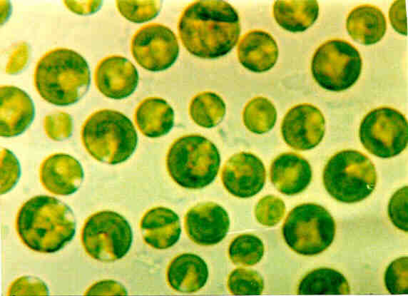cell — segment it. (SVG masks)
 <instances>
[{"label": "cell", "instance_id": "1", "mask_svg": "<svg viewBox=\"0 0 408 296\" xmlns=\"http://www.w3.org/2000/svg\"><path fill=\"white\" fill-rule=\"evenodd\" d=\"M178 31L183 46L192 55L207 59L220 58L238 41L239 15L224 1H195L182 11Z\"/></svg>", "mask_w": 408, "mask_h": 296}, {"label": "cell", "instance_id": "2", "mask_svg": "<svg viewBox=\"0 0 408 296\" xmlns=\"http://www.w3.org/2000/svg\"><path fill=\"white\" fill-rule=\"evenodd\" d=\"M16 230L21 242L31 250L52 253L73 239L76 220L71 209L59 199L36 195L19 208Z\"/></svg>", "mask_w": 408, "mask_h": 296}, {"label": "cell", "instance_id": "3", "mask_svg": "<svg viewBox=\"0 0 408 296\" xmlns=\"http://www.w3.org/2000/svg\"><path fill=\"white\" fill-rule=\"evenodd\" d=\"M90 82L87 61L70 49L58 47L48 51L35 66L34 86L44 100L53 105L76 103L87 92Z\"/></svg>", "mask_w": 408, "mask_h": 296}, {"label": "cell", "instance_id": "4", "mask_svg": "<svg viewBox=\"0 0 408 296\" xmlns=\"http://www.w3.org/2000/svg\"><path fill=\"white\" fill-rule=\"evenodd\" d=\"M81 138L90 155L110 165L126 161L138 143L132 121L123 113L112 109L92 113L82 125Z\"/></svg>", "mask_w": 408, "mask_h": 296}, {"label": "cell", "instance_id": "5", "mask_svg": "<svg viewBox=\"0 0 408 296\" xmlns=\"http://www.w3.org/2000/svg\"><path fill=\"white\" fill-rule=\"evenodd\" d=\"M169 175L180 186L200 189L211 183L220 168L217 147L199 134L183 136L171 144L166 158Z\"/></svg>", "mask_w": 408, "mask_h": 296}, {"label": "cell", "instance_id": "6", "mask_svg": "<svg viewBox=\"0 0 408 296\" xmlns=\"http://www.w3.org/2000/svg\"><path fill=\"white\" fill-rule=\"evenodd\" d=\"M324 186L336 200L354 203L367 198L374 190L377 173L374 165L364 153L343 150L327 161L322 174Z\"/></svg>", "mask_w": 408, "mask_h": 296}, {"label": "cell", "instance_id": "7", "mask_svg": "<svg viewBox=\"0 0 408 296\" xmlns=\"http://www.w3.org/2000/svg\"><path fill=\"white\" fill-rule=\"evenodd\" d=\"M336 224L322 206L312 203L295 206L282 226L286 244L297 254L312 256L327 249L335 238Z\"/></svg>", "mask_w": 408, "mask_h": 296}, {"label": "cell", "instance_id": "8", "mask_svg": "<svg viewBox=\"0 0 408 296\" xmlns=\"http://www.w3.org/2000/svg\"><path fill=\"white\" fill-rule=\"evenodd\" d=\"M359 51L349 41L332 39L315 51L311 72L315 81L325 90L342 91L358 80L362 70Z\"/></svg>", "mask_w": 408, "mask_h": 296}, {"label": "cell", "instance_id": "9", "mask_svg": "<svg viewBox=\"0 0 408 296\" xmlns=\"http://www.w3.org/2000/svg\"><path fill=\"white\" fill-rule=\"evenodd\" d=\"M81 239L90 257L101 262H113L128 253L133 233L123 216L114 211L101 210L85 220Z\"/></svg>", "mask_w": 408, "mask_h": 296}, {"label": "cell", "instance_id": "10", "mask_svg": "<svg viewBox=\"0 0 408 296\" xmlns=\"http://www.w3.org/2000/svg\"><path fill=\"white\" fill-rule=\"evenodd\" d=\"M359 136L364 148L371 154L382 158H392L407 146V121L393 108L379 107L363 118Z\"/></svg>", "mask_w": 408, "mask_h": 296}, {"label": "cell", "instance_id": "11", "mask_svg": "<svg viewBox=\"0 0 408 296\" xmlns=\"http://www.w3.org/2000/svg\"><path fill=\"white\" fill-rule=\"evenodd\" d=\"M131 53L139 66L151 71L170 68L179 53L178 39L168 26L148 24L139 28L131 41Z\"/></svg>", "mask_w": 408, "mask_h": 296}, {"label": "cell", "instance_id": "12", "mask_svg": "<svg viewBox=\"0 0 408 296\" xmlns=\"http://www.w3.org/2000/svg\"><path fill=\"white\" fill-rule=\"evenodd\" d=\"M325 118L316 106L302 103L286 113L281 123V134L285 142L296 150H307L316 147L325 134Z\"/></svg>", "mask_w": 408, "mask_h": 296}, {"label": "cell", "instance_id": "13", "mask_svg": "<svg viewBox=\"0 0 408 296\" xmlns=\"http://www.w3.org/2000/svg\"><path fill=\"white\" fill-rule=\"evenodd\" d=\"M266 170L262 161L255 155L240 152L232 155L221 170V180L231 195L248 198L257 194L263 188Z\"/></svg>", "mask_w": 408, "mask_h": 296}, {"label": "cell", "instance_id": "14", "mask_svg": "<svg viewBox=\"0 0 408 296\" xmlns=\"http://www.w3.org/2000/svg\"><path fill=\"white\" fill-rule=\"evenodd\" d=\"M184 226L188 238L201 246L219 243L226 236L230 219L227 211L213 202L198 204L186 213Z\"/></svg>", "mask_w": 408, "mask_h": 296}, {"label": "cell", "instance_id": "15", "mask_svg": "<svg viewBox=\"0 0 408 296\" xmlns=\"http://www.w3.org/2000/svg\"><path fill=\"white\" fill-rule=\"evenodd\" d=\"M93 77L99 92L113 99L127 98L138 83L136 66L121 55H109L102 58L95 68Z\"/></svg>", "mask_w": 408, "mask_h": 296}, {"label": "cell", "instance_id": "16", "mask_svg": "<svg viewBox=\"0 0 408 296\" xmlns=\"http://www.w3.org/2000/svg\"><path fill=\"white\" fill-rule=\"evenodd\" d=\"M39 178L42 186L57 195H69L80 187L83 171L80 163L73 156L56 153L47 156L41 163Z\"/></svg>", "mask_w": 408, "mask_h": 296}, {"label": "cell", "instance_id": "17", "mask_svg": "<svg viewBox=\"0 0 408 296\" xmlns=\"http://www.w3.org/2000/svg\"><path fill=\"white\" fill-rule=\"evenodd\" d=\"M0 96L1 136L9 138L22 133L34 117L32 99L24 90L11 85L1 86Z\"/></svg>", "mask_w": 408, "mask_h": 296}, {"label": "cell", "instance_id": "18", "mask_svg": "<svg viewBox=\"0 0 408 296\" xmlns=\"http://www.w3.org/2000/svg\"><path fill=\"white\" fill-rule=\"evenodd\" d=\"M272 183L281 193L294 195L302 193L312 180L309 162L298 153L287 152L277 155L270 168Z\"/></svg>", "mask_w": 408, "mask_h": 296}, {"label": "cell", "instance_id": "19", "mask_svg": "<svg viewBox=\"0 0 408 296\" xmlns=\"http://www.w3.org/2000/svg\"><path fill=\"white\" fill-rule=\"evenodd\" d=\"M238 58L243 66L256 73L272 68L278 57L277 44L272 36L262 30H252L240 39Z\"/></svg>", "mask_w": 408, "mask_h": 296}, {"label": "cell", "instance_id": "20", "mask_svg": "<svg viewBox=\"0 0 408 296\" xmlns=\"http://www.w3.org/2000/svg\"><path fill=\"white\" fill-rule=\"evenodd\" d=\"M140 227L145 243L158 250L173 246L181 233L178 215L165 207H154L147 210L141 218Z\"/></svg>", "mask_w": 408, "mask_h": 296}, {"label": "cell", "instance_id": "21", "mask_svg": "<svg viewBox=\"0 0 408 296\" xmlns=\"http://www.w3.org/2000/svg\"><path fill=\"white\" fill-rule=\"evenodd\" d=\"M208 269L205 262L193 253H183L175 256L169 263L166 279L174 290L192 293L198 291L206 283Z\"/></svg>", "mask_w": 408, "mask_h": 296}, {"label": "cell", "instance_id": "22", "mask_svg": "<svg viewBox=\"0 0 408 296\" xmlns=\"http://www.w3.org/2000/svg\"><path fill=\"white\" fill-rule=\"evenodd\" d=\"M346 28L356 41L370 45L378 42L387 29L384 14L380 9L371 4L359 5L348 14Z\"/></svg>", "mask_w": 408, "mask_h": 296}, {"label": "cell", "instance_id": "23", "mask_svg": "<svg viewBox=\"0 0 408 296\" xmlns=\"http://www.w3.org/2000/svg\"><path fill=\"white\" fill-rule=\"evenodd\" d=\"M134 120L146 137L158 138L167 134L174 123V111L168 103L159 97H148L136 108Z\"/></svg>", "mask_w": 408, "mask_h": 296}, {"label": "cell", "instance_id": "24", "mask_svg": "<svg viewBox=\"0 0 408 296\" xmlns=\"http://www.w3.org/2000/svg\"><path fill=\"white\" fill-rule=\"evenodd\" d=\"M319 4L317 1H275L273 16L282 29L300 32L310 27L317 19Z\"/></svg>", "mask_w": 408, "mask_h": 296}, {"label": "cell", "instance_id": "25", "mask_svg": "<svg viewBox=\"0 0 408 296\" xmlns=\"http://www.w3.org/2000/svg\"><path fill=\"white\" fill-rule=\"evenodd\" d=\"M298 295H347L350 292L345 277L328 267L315 269L306 274L298 284Z\"/></svg>", "mask_w": 408, "mask_h": 296}, {"label": "cell", "instance_id": "26", "mask_svg": "<svg viewBox=\"0 0 408 296\" xmlns=\"http://www.w3.org/2000/svg\"><path fill=\"white\" fill-rule=\"evenodd\" d=\"M225 103L215 93L205 91L195 95L189 106L191 119L206 128L217 126L225 114Z\"/></svg>", "mask_w": 408, "mask_h": 296}, {"label": "cell", "instance_id": "27", "mask_svg": "<svg viewBox=\"0 0 408 296\" xmlns=\"http://www.w3.org/2000/svg\"><path fill=\"white\" fill-rule=\"evenodd\" d=\"M277 111L273 103L267 98L257 96L245 105L243 120L245 127L252 133L262 134L275 126Z\"/></svg>", "mask_w": 408, "mask_h": 296}, {"label": "cell", "instance_id": "28", "mask_svg": "<svg viewBox=\"0 0 408 296\" xmlns=\"http://www.w3.org/2000/svg\"><path fill=\"white\" fill-rule=\"evenodd\" d=\"M264 255V245L260 238L252 234L238 235L230 243L228 256L233 264L253 266Z\"/></svg>", "mask_w": 408, "mask_h": 296}, {"label": "cell", "instance_id": "29", "mask_svg": "<svg viewBox=\"0 0 408 296\" xmlns=\"http://www.w3.org/2000/svg\"><path fill=\"white\" fill-rule=\"evenodd\" d=\"M227 286L233 295H258L263 291L264 282L255 270L240 267L230 273Z\"/></svg>", "mask_w": 408, "mask_h": 296}, {"label": "cell", "instance_id": "30", "mask_svg": "<svg viewBox=\"0 0 408 296\" xmlns=\"http://www.w3.org/2000/svg\"><path fill=\"white\" fill-rule=\"evenodd\" d=\"M160 1H116L119 13L134 23H143L155 18L160 9Z\"/></svg>", "mask_w": 408, "mask_h": 296}, {"label": "cell", "instance_id": "31", "mask_svg": "<svg viewBox=\"0 0 408 296\" xmlns=\"http://www.w3.org/2000/svg\"><path fill=\"white\" fill-rule=\"evenodd\" d=\"M285 205L280 198L275 195H266L257 203L255 215L257 220L265 226L272 227L277 225L284 217Z\"/></svg>", "mask_w": 408, "mask_h": 296}, {"label": "cell", "instance_id": "32", "mask_svg": "<svg viewBox=\"0 0 408 296\" xmlns=\"http://www.w3.org/2000/svg\"><path fill=\"white\" fill-rule=\"evenodd\" d=\"M408 258L401 257L392 262L384 273V285L389 293L393 295L408 292Z\"/></svg>", "mask_w": 408, "mask_h": 296}, {"label": "cell", "instance_id": "33", "mask_svg": "<svg viewBox=\"0 0 408 296\" xmlns=\"http://www.w3.org/2000/svg\"><path fill=\"white\" fill-rule=\"evenodd\" d=\"M44 128L48 137L60 141L68 138L72 133L71 116L64 111H56L45 116Z\"/></svg>", "mask_w": 408, "mask_h": 296}, {"label": "cell", "instance_id": "34", "mask_svg": "<svg viewBox=\"0 0 408 296\" xmlns=\"http://www.w3.org/2000/svg\"><path fill=\"white\" fill-rule=\"evenodd\" d=\"M388 215L391 222L398 229L407 232V186L397 190L392 196L388 205Z\"/></svg>", "mask_w": 408, "mask_h": 296}, {"label": "cell", "instance_id": "35", "mask_svg": "<svg viewBox=\"0 0 408 296\" xmlns=\"http://www.w3.org/2000/svg\"><path fill=\"white\" fill-rule=\"evenodd\" d=\"M20 176L19 163L14 153L7 148L1 150V194L9 192Z\"/></svg>", "mask_w": 408, "mask_h": 296}, {"label": "cell", "instance_id": "36", "mask_svg": "<svg viewBox=\"0 0 408 296\" xmlns=\"http://www.w3.org/2000/svg\"><path fill=\"white\" fill-rule=\"evenodd\" d=\"M8 295H48L46 284L39 278L21 277L14 280L9 287Z\"/></svg>", "mask_w": 408, "mask_h": 296}, {"label": "cell", "instance_id": "37", "mask_svg": "<svg viewBox=\"0 0 408 296\" xmlns=\"http://www.w3.org/2000/svg\"><path fill=\"white\" fill-rule=\"evenodd\" d=\"M29 56V46L26 42L19 43L13 51L6 66V72L14 74L26 66Z\"/></svg>", "mask_w": 408, "mask_h": 296}, {"label": "cell", "instance_id": "38", "mask_svg": "<svg viewBox=\"0 0 408 296\" xmlns=\"http://www.w3.org/2000/svg\"><path fill=\"white\" fill-rule=\"evenodd\" d=\"M389 18L395 31L402 35H407V16L404 1L400 0L393 2L389 8Z\"/></svg>", "mask_w": 408, "mask_h": 296}, {"label": "cell", "instance_id": "39", "mask_svg": "<svg viewBox=\"0 0 408 296\" xmlns=\"http://www.w3.org/2000/svg\"><path fill=\"white\" fill-rule=\"evenodd\" d=\"M126 295V289L114 280H103L92 285L85 295Z\"/></svg>", "mask_w": 408, "mask_h": 296}, {"label": "cell", "instance_id": "40", "mask_svg": "<svg viewBox=\"0 0 408 296\" xmlns=\"http://www.w3.org/2000/svg\"><path fill=\"white\" fill-rule=\"evenodd\" d=\"M65 6L78 14H90L96 11L101 6V1H63Z\"/></svg>", "mask_w": 408, "mask_h": 296}]
</instances>
